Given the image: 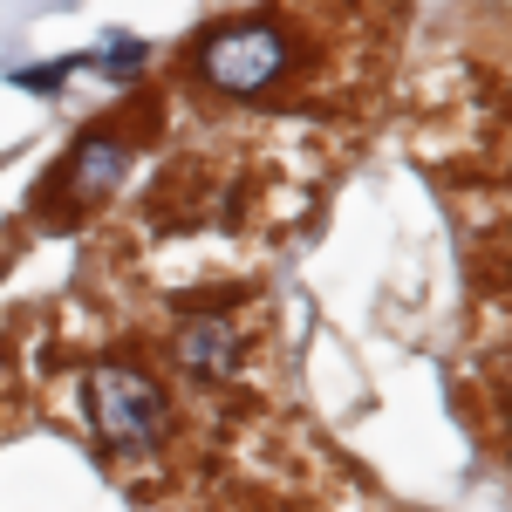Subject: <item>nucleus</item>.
<instances>
[{
    "label": "nucleus",
    "instance_id": "nucleus-1",
    "mask_svg": "<svg viewBox=\"0 0 512 512\" xmlns=\"http://www.w3.org/2000/svg\"><path fill=\"white\" fill-rule=\"evenodd\" d=\"M89 417H96V431L110 437V444L144 451L164 431V390L144 369H96L89 376Z\"/></svg>",
    "mask_w": 512,
    "mask_h": 512
},
{
    "label": "nucleus",
    "instance_id": "nucleus-2",
    "mask_svg": "<svg viewBox=\"0 0 512 512\" xmlns=\"http://www.w3.org/2000/svg\"><path fill=\"white\" fill-rule=\"evenodd\" d=\"M198 69H205V82H219V89H233V96L267 89V82L287 69V35H280L274 21H239V28L205 41Z\"/></svg>",
    "mask_w": 512,
    "mask_h": 512
},
{
    "label": "nucleus",
    "instance_id": "nucleus-3",
    "mask_svg": "<svg viewBox=\"0 0 512 512\" xmlns=\"http://www.w3.org/2000/svg\"><path fill=\"white\" fill-rule=\"evenodd\" d=\"M178 355H185L192 369H233V328H226V321H192V328L178 335Z\"/></svg>",
    "mask_w": 512,
    "mask_h": 512
},
{
    "label": "nucleus",
    "instance_id": "nucleus-4",
    "mask_svg": "<svg viewBox=\"0 0 512 512\" xmlns=\"http://www.w3.org/2000/svg\"><path fill=\"white\" fill-rule=\"evenodd\" d=\"M123 171V144L117 137H89L76 158V192H103V185H117Z\"/></svg>",
    "mask_w": 512,
    "mask_h": 512
}]
</instances>
